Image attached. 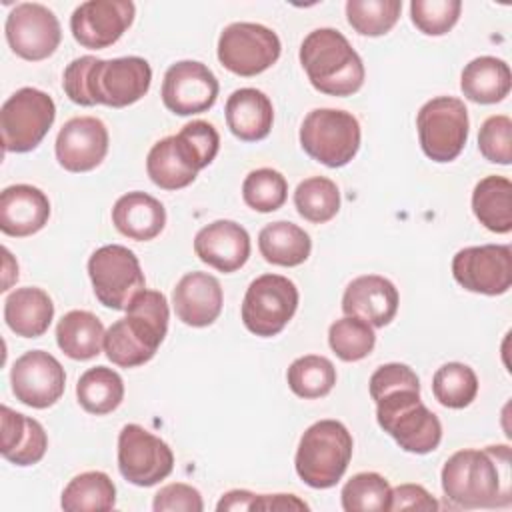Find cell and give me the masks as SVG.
I'll list each match as a JSON object with an SVG mask.
<instances>
[{"label": "cell", "instance_id": "obj_30", "mask_svg": "<svg viewBox=\"0 0 512 512\" xmlns=\"http://www.w3.org/2000/svg\"><path fill=\"white\" fill-rule=\"evenodd\" d=\"M104 326L88 310L66 312L56 326V344L72 360H90L104 348Z\"/></svg>", "mask_w": 512, "mask_h": 512}, {"label": "cell", "instance_id": "obj_35", "mask_svg": "<svg viewBox=\"0 0 512 512\" xmlns=\"http://www.w3.org/2000/svg\"><path fill=\"white\" fill-rule=\"evenodd\" d=\"M286 380L298 398L314 400L330 394L336 384V368L326 356L306 354L290 364Z\"/></svg>", "mask_w": 512, "mask_h": 512}, {"label": "cell", "instance_id": "obj_49", "mask_svg": "<svg viewBox=\"0 0 512 512\" xmlns=\"http://www.w3.org/2000/svg\"><path fill=\"white\" fill-rule=\"evenodd\" d=\"M2 254H4V280H2V288L0 290L6 292L10 288V284L18 280V264L12 258L8 248H2Z\"/></svg>", "mask_w": 512, "mask_h": 512}, {"label": "cell", "instance_id": "obj_48", "mask_svg": "<svg viewBox=\"0 0 512 512\" xmlns=\"http://www.w3.org/2000/svg\"><path fill=\"white\" fill-rule=\"evenodd\" d=\"M254 492L250 490H230L226 494H222V498L216 504L218 512H244V510H252L254 502H256Z\"/></svg>", "mask_w": 512, "mask_h": 512}, {"label": "cell", "instance_id": "obj_22", "mask_svg": "<svg viewBox=\"0 0 512 512\" xmlns=\"http://www.w3.org/2000/svg\"><path fill=\"white\" fill-rule=\"evenodd\" d=\"M396 286L378 274H364L354 278L342 296V312L346 316H358L372 328L390 324L398 312Z\"/></svg>", "mask_w": 512, "mask_h": 512}, {"label": "cell", "instance_id": "obj_27", "mask_svg": "<svg viewBox=\"0 0 512 512\" xmlns=\"http://www.w3.org/2000/svg\"><path fill=\"white\" fill-rule=\"evenodd\" d=\"M2 456L16 466H32L40 462L48 448L44 426L6 404L2 406Z\"/></svg>", "mask_w": 512, "mask_h": 512}, {"label": "cell", "instance_id": "obj_47", "mask_svg": "<svg viewBox=\"0 0 512 512\" xmlns=\"http://www.w3.org/2000/svg\"><path fill=\"white\" fill-rule=\"evenodd\" d=\"M252 510H262V512L310 510V506L294 494H258Z\"/></svg>", "mask_w": 512, "mask_h": 512}, {"label": "cell", "instance_id": "obj_9", "mask_svg": "<svg viewBox=\"0 0 512 512\" xmlns=\"http://www.w3.org/2000/svg\"><path fill=\"white\" fill-rule=\"evenodd\" d=\"M88 276L98 302L112 310H126L132 298L146 288L138 256L122 244H106L92 252Z\"/></svg>", "mask_w": 512, "mask_h": 512}, {"label": "cell", "instance_id": "obj_37", "mask_svg": "<svg viewBox=\"0 0 512 512\" xmlns=\"http://www.w3.org/2000/svg\"><path fill=\"white\" fill-rule=\"evenodd\" d=\"M432 392L434 398L446 408H466L478 394V376L468 364L448 362L434 372Z\"/></svg>", "mask_w": 512, "mask_h": 512}, {"label": "cell", "instance_id": "obj_26", "mask_svg": "<svg viewBox=\"0 0 512 512\" xmlns=\"http://www.w3.org/2000/svg\"><path fill=\"white\" fill-rule=\"evenodd\" d=\"M116 230L136 242L156 238L166 226V208L154 196L134 190L120 196L112 208Z\"/></svg>", "mask_w": 512, "mask_h": 512}, {"label": "cell", "instance_id": "obj_34", "mask_svg": "<svg viewBox=\"0 0 512 512\" xmlns=\"http://www.w3.org/2000/svg\"><path fill=\"white\" fill-rule=\"evenodd\" d=\"M76 398L90 414H110L124 400V382L116 370L108 366H94L80 376L76 384Z\"/></svg>", "mask_w": 512, "mask_h": 512}, {"label": "cell", "instance_id": "obj_13", "mask_svg": "<svg viewBox=\"0 0 512 512\" xmlns=\"http://www.w3.org/2000/svg\"><path fill=\"white\" fill-rule=\"evenodd\" d=\"M174 468L172 448L140 424H126L118 434V470L134 486H154Z\"/></svg>", "mask_w": 512, "mask_h": 512}, {"label": "cell", "instance_id": "obj_6", "mask_svg": "<svg viewBox=\"0 0 512 512\" xmlns=\"http://www.w3.org/2000/svg\"><path fill=\"white\" fill-rule=\"evenodd\" d=\"M378 426L412 454H428L442 440L438 416L424 406L420 390L398 388L376 400Z\"/></svg>", "mask_w": 512, "mask_h": 512}, {"label": "cell", "instance_id": "obj_23", "mask_svg": "<svg viewBox=\"0 0 512 512\" xmlns=\"http://www.w3.org/2000/svg\"><path fill=\"white\" fill-rule=\"evenodd\" d=\"M222 304V286L208 272L184 274L172 292V306L178 320L192 328L210 326L220 316Z\"/></svg>", "mask_w": 512, "mask_h": 512}, {"label": "cell", "instance_id": "obj_21", "mask_svg": "<svg viewBox=\"0 0 512 512\" xmlns=\"http://www.w3.org/2000/svg\"><path fill=\"white\" fill-rule=\"evenodd\" d=\"M194 252L204 264L230 274L248 262L250 236L234 220H214L194 236Z\"/></svg>", "mask_w": 512, "mask_h": 512}, {"label": "cell", "instance_id": "obj_7", "mask_svg": "<svg viewBox=\"0 0 512 512\" xmlns=\"http://www.w3.org/2000/svg\"><path fill=\"white\" fill-rule=\"evenodd\" d=\"M300 146L328 168L346 166L360 148V124L352 112L316 108L300 126Z\"/></svg>", "mask_w": 512, "mask_h": 512}, {"label": "cell", "instance_id": "obj_25", "mask_svg": "<svg viewBox=\"0 0 512 512\" xmlns=\"http://www.w3.org/2000/svg\"><path fill=\"white\" fill-rule=\"evenodd\" d=\"M224 112L230 132L242 142L264 140L272 130L274 108L270 98L262 90H234L226 100Z\"/></svg>", "mask_w": 512, "mask_h": 512}, {"label": "cell", "instance_id": "obj_12", "mask_svg": "<svg viewBox=\"0 0 512 512\" xmlns=\"http://www.w3.org/2000/svg\"><path fill=\"white\" fill-rule=\"evenodd\" d=\"M282 44L274 30L256 22L228 24L218 38L220 64L238 76H256L280 58Z\"/></svg>", "mask_w": 512, "mask_h": 512}, {"label": "cell", "instance_id": "obj_40", "mask_svg": "<svg viewBox=\"0 0 512 512\" xmlns=\"http://www.w3.org/2000/svg\"><path fill=\"white\" fill-rule=\"evenodd\" d=\"M402 12L400 0H348V24L362 36H382L390 32Z\"/></svg>", "mask_w": 512, "mask_h": 512}, {"label": "cell", "instance_id": "obj_46", "mask_svg": "<svg viewBox=\"0 0 512 512\" xmlns=\"http://www.w3.org/2000/svg\"><path fill=\"white\" fill-rule=\"evenodd\" d=\"M440 504L438 500L420 484H400L392 488V498H390V510L402 512V510H426L434 512L438 510Z\"/></svg>", "mask_w": 512, "mask_h": 512}, {"label": "cell", "instance_id": "obj_28", "mask_svg": "<svg viewBox=\"0 0 512 512\" xmlns=\"http://www.w3.org/2000/svg\"><path fill=\"white\" fill-rule=\"evenodd\" d=\"M52 318L54 304L42 288H16L4 300V320L16 336L38 338L50 328Z\"/></svg>", "mask_w": 512, "mask_h": 512}, {"label": "cell", "instance_id": "obj_24", "mask_svg": "<svg viewBox=\"0 0 512 512\" xmlns=\"http://www.w3.org/2000/svg\"><path fill=\"white\" fill-rule=\"evenodd\" d=\"M50 218L48 196L30 184H12L0 194V230L26 238L40 232Z\"/></svg>", "mask_w": 512, "mask_h": 512}, {"label": "cell", "instance_id": "obj_29", "mask_svg": "<svg viewBox=\"0 0 512 512\" xmlns=\"http://www.w3.org/2000/svg\"><path fill=\"white\" fill-rule=\"evenodd\" d=\"M460 88L476 104L502 102L512 88L510 66L496 56H478L464 66Z\"/></svg>", "mask_w": 512, "mask_h": 512}, {"label": "cell", "instance_id": "obj_1", "mask_svg": "<svg viewBox=\"0 0 512 512\" xmlns=\"http://www.w3.org/2000/svg\"><path fill=\"white\" fill-rule=\"evenodd\" d=\"M152 84V68L140 56L100 60L96 56L74 58L62 76L66 96L78 106L104 104L126 108L138 102Z\"/></svg>", "mask_w": 512, "mask_h": 512}, {"label": "cell", "instance_id": "obj_36", "mask_svg": "<svg viewBox=\"0 0 512 512\" xmlns=\"http://www.w3.org/2000/svg\"><path fill=\"white\" fill-rule=\"evenodd\" d=\"M294 206L304 220L324 224L340 210V190L326 176L306 178L294 190Z\"/></svg>", "mask_w": 512, "mask_h": 512}, {"label": "cell", "instance_id": "obj_14", "mask_svg": "<svg viewBox=\"0 0 512 512\" xmlns=\"http://www.w3.org/2000/svg\"><path fill=\"white\" fill-rule=\"evenodd\" d=\"M452 276L468 292L500 296L512 286V248L508 244L462 248L452 258Z\"/></svg>", "mask_w": 512, "mask_h": 512}, {"label": "cell", "instance_id": "obj_5", "mask_svg": "<svg viewBox=\"0 0 512 512\" xmlns=\"http://www.w3.org/2000/svg\"><path fill=\"white\" fill-rule=\"evenodd\" d=\"M352 450V434L342 422L318 420L300 436L294 458L296 474L310 488H332L342 480Z\"/></svg>", "mask_w": 512, "mask_h": 512}, {"label": "cell", "instance_id": "obj_19", "mask_svg": "<svg viewBox=\"0 0 512 512\" xmlns=\"http://www.w3.org/2000/svg\"><path fill=\"white\" fill-rule=\"evenodd\" d=\"M108 142V128L100 118H70L56 136V160L68 172H90L106 158Z\"/></svg>", "mask_w": 512, "mask_h": 512}, {"label": "cell", "instance_id": "obj_16", "mask_svg": "<svg viewBox=\"0 0 512 512\" xmlns=\"http://www.w3.org/2000/svg\"><path fill=\"white\" fill-rule=\"evenodd\" d=\"M10 384L18 402L42 410L60 400L66 388V374L52 354L30 350L12 364Z\"/></svg>", "mask_w": 512, "mask_h": 512}, {"label": "cell", "instance_id": "obj_41", "mask_svg": "<svg viewBox=\"0 0 512 512\" xmlns=\"http://www.w3.org/2000/svg\"><path fill=\"white\" fill-rule=\"evenodd\" d=\"M242 198L256 212H274L282 208L288 198V182L278 170H252L242 182Z\"/></svg>", "mask_w": 512, "mask_h": 512}, {"label": "cell", "instance_id": "obj_2", "mask_svg": "<svg viewBox=\"0 0 512 512\" xmlns=\"http://www.w3.org/2000/svg\"><path fill=\"white\" fill-rule=\"evenodd\" d=\"M442 490L446 500L466 510L510 506V448L454 452L442 468Z\"/></svg>", "mask_w": 512, "mask_h": 512}, {"label": "cell", "instance_id": "obj_42", "mask_svg": "<svg viewBox=\"0 0 512 512\" xmlns=\"http://www.w3.org/2000/svg\"><path fill=\"white\" fill-rule=\"evenodd\" d=\"M462 12L460 0H412V24L426 36H442L454 28Z\"/></svg>", "mask_w": 512, "mask_h": 512}, {"label": "cell", "instance_id": "obj_32", "mask_svg": "<svg viewBox=\"0 0 512 512\" xmlns=\"http://www.w3.org/2000/svg\"><path fill=\"white\" fill-rule=\"evenodd\" d=\"M472 212L478 222L496 234L512 230V182L506 176H486L472 192Z\"/></svg>", "mask_w": 512, "mask_h": 512}, {"label": "cell", "instance_id": "obj_38", "mask_svg": "<svg viewBox=\"0 0 512 512\" xmlns=\"http://www.w3.org/2000/svg\"><path fill=\"white\" fill-rule=\"evenodd\" d=\"M390 498L392 488L378 472L354 474L340 492L346 512H386L390 510Z\"/></svg>", "mask_w": 512, "mask_h": 512}, {"label": "cell", "instance_id": "obj_4", "mask_svg": "<svg viewBox=\"0 0 512 512\" xmlns=\"http://www.w3.org/2000/svg\"><path fill=\"white\" fill-rule=\"evenodd\" d=\"M300 64L310 84L328 96H352L364 84V62L334 28H316L300 44Z\"/></svg>", "mask_w": 512, "mask_h": 512}, {"label": "cell", "instance_id": "obj_18", "mask_svg": "<svg viewBox=\"0 0 512 512\" xmlns=\"http://www.w3.org/2000/svg\"><path fill=\"white\" fill-rule=\"evenodd\" d=\"M136 6L130 0H88L70 16L74 40L90 50H102L122 38L134 22Z\"/></svg>", "mask_w": 512, "mask_h": 512}, {"label": "cell", "instance_id": "obj_11", "mask_svg": "<svg viewBox=\"0 0 512 512\" xmlns=\"http://www.w3.org/2000/svg\"><path fill=\"white\" fill-rule=\"evenodd\" d=\"M298 308L296 284L280 274H262L250 282L242 300V322L248 332L270 338L280 334Z\"/></svg>", "mask_w": 512, "mask_h": 512}, {"label": "cell", "instance_id": "obj_20", "mask_svg": "<svg viewBox=\"0 0 512 512\" xmlns=\"http://www.w3.org/2000/svg\"><path fill=\"white\" fill-rule=\"evenodd\" d=\"M206 166L208 162L182 130L158 140L146 158V172L162 190H180L190 186Z\"/></svg>", "mask_w": 512, "mask_h": 512}, {"label": "cell", "instance_id": "obj_44", "mask_svg": "<svg viewBox=\"0 0 512 512\" xmlns=\"http://www.w3.org/2000/svg\"><path fill=\"white\" fill-rule=\"evenodd\" d=\"M152 508L154 512H202L204 502L194 486L172 482L154 494Z\"/></svg>", "mask_w": 512, "mask_h": 512}, {"label": "cell", "instance_id": "obj_39", "mask_svg": "<svg viewBox=\"0 0 512 512\" xmlns=\"http://www.w3.org/2000/svg\"><path fill=\"white\" fill-rule=\"evenodd\" d=\"M328 344L340 360L358 362L374 350L376 334L366 320L358 316H344L332 322L328 330Z\"/></svg>", "mask_w": 512, "mask_h": 512}, {"label": "cell", "instance_id": "obj_15", "mask_svg": "<svg viewBox=\"0 0 512 512\" xmlns=\"http://www.w3.org/2000/svg\"><path fill=\"white\" fill-rule=\"evenodd\" d=\"M4 32L12 52L30 62L52 56L62 40L56 14L38 2L16 4L6 18Z\"/></svg>", "mask_w": 512, "mask_h": 512}, {"label": "cell", "instance_id": "obj_17", "mask_svg": "<svg viewBox=\"0 0 512 512\" xmlns=\"http://www.w3.org/2000/svg\"><path fill=\"white\" fill-rule=\"evenodd\" d=\"M214 72L196 60L172 64L162 82V102L176 116H192L210 110L218 98Z\"/></svg>", "mask_w": 512, "mask_h": 512}, {"label": "cell", "instance_id": "obj_8", "mask_svg": "<svg viewBox=\"0 0 512 512\" xmlns=\"http://www.w3.org/2000/svg\"><path fill=\"white\" fill-rule=\"evenodd\" d=\"M56 118L52 96L38 88L16 90L0 108V132L4 152L24 154L34 150Z\"/></svg>", "mask_w": 512, "mask_h": 512}, {"label": "cell", "instance_id": "obj_43", "mask_svg": "<svg viewBox=\"0 0 512 512\" xmlns=\"http://www.w3.org/2000/svg\"><path fill=\"white\" fill-rule=\"evenodd\" d=\"M478 150L488 162L508 166L512 162V120L504 114L486 118L478 132Z\"/></svg>", "mask_w": 512, "mask_h": 512}, {"label": "cell", "instance_id": "obj_33", "mask_svg": "<svg viewBox=\"0 0 512 512\" xmlns=\"http://www.w3.org/2000/svg\"><path fill=\"white\" fill-rule=\"evenodd\" d=\"M116 504V486L106 472L90 470L74 476L62 490L60 506L66 512L112 510Z\"/></svg>", "mask_w": 512, "mask_h": 512}, {"label": "cell", "instance_id": "obj_10", "mask_svg": "<svg viewBox=\"0 0 512 512\" xmlns=\"http://www.w3.org/2000/svg\"><path fill=\"white\" fill-rule=\"evenodd\" d=\"M416 128L420 148L430 160L452 162L468 140V110L460 98L436 96L418 110Z\"/></svg>", "mask_w": 512, "mask_h": 512}, {"label": "cell", "instance_id": "obj_3", "mask_svg": "<svg viewBox=\"0 0 512 512\" xmlns=\"http://www.w3.org/2000/svg\"><path fill=\"white\" fill-rule=\"evenodd\" d=\"M168 300L158 290L138 292L126 316L110 324L104 334V352L120 368H136L154 358L168 332Z\"/></svg>", "mask_w": 512, "mask_h": 512}, {"label": "cell", "instance_id": "obj_31", "mask_svg": "<svg viewBox=\"0 0 512 512\" xmlns=\"http://www.w3.org/2000/svg\"><path fill=\"white\" fill-rule=\"evenodd\" d=\"M258 248L266 262L276 266H300L308 260L312 240L304 228L294 222L278 220L266 224L258 234Z\"/></svg>", "mask_w": 512, "mask_h": 512}, {"label": "cell", "instance_id": "obj_45", "mask_svg": "<svg viewBox=\"0 0 512 512\" xmlns=\"http://www.w3.org/2000/svg\"><path fill=\"white\" fill-rule=\"evenodd\" d=\"M398 388H414L420 390V380L416 372L400 362L382 364L372 376H370V396L376 402L384 394L398 390Z\"/></svg>", "mask_w": 512, "mask_h": 512}]
</instances>
